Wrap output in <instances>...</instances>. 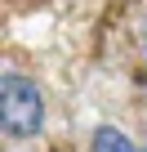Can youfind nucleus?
<instances>
[{
  "mask_svg": "<svg viewBox=\"0 0 147 152\" xmlns=\"http://www.w3.org/2000/svg\"><path fill=\"white\" fill-rule=\"evenodd\" d=\"M89 152H138V148H134V139H129L125 130H116V125H98L94 139H89Z\"/></svg>",
  "mask_w": 147,
  "mask_h": 152,
  "instance_id": "obj_2",
  "label": "nucleus"
},
{
  "mask_svg": "<svg viewBox=\"0 0 147 152\" xmlns=\"http://www.w3.org/2000/svg\"><path fill=\"white\" fill-rule=\"evenodd\" d=\"M143 152H147V148H143Z\"/></svg>",
  "mask_w": 147,
  "mask_h": 152,
  "instance_id": "obj_4",
  "label": "nucleus"
},
{
  "mask_svg": "<svg viewBox=\"0 0 147 152\" xmlns=\"http://www.w3.org/2000/svg\"><path fill=\"white\" fill-rule=\"evenodd\" d=\"M45 94L36 81H27L22 72H5L0 76V125L14 143H27L45 130Z\"/></svg>",
  "mask_w": 147,
  "mask_h": 152,
  "instance_id": "obj_1",
  "label": "nucleus"
},
{
  "mask_svg": "<svg viewBox=\"0 0 147 152\" xmlns=\"http://www.w3.org/2000/svg\"><path fill=\"white\" fill-rule=\"evenodd\" d=\"M143 49H147V18H143Z\"/></svg>",
  "mask_w": 147,
  "mask_h": 152,
  "instance_id": "obj_3",
  "label": "nucleus"
}]
</instances>
